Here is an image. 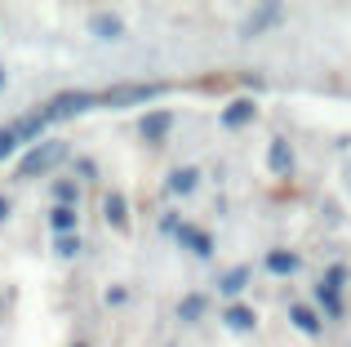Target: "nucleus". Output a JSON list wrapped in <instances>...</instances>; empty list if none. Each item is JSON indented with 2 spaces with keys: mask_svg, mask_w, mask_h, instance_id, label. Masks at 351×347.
Wrapping results in <instances>:
<instances>
[{
  "mask_svg": "<svg viewBox=\"0 0 351 347\" xmlns=\"http://www.w3.org/2000/svg\"><path fill=\"white\" fill-rule=\"evenodd\" d=\"M289 321H293V325H298V330H302V334H307V339H316V334H320V316H316V312H311V307H307V303H293V307H289Z\"/></svg>",
  "mask_w": 351,
  "mask_h": 347,
  "instance_id": "2eb2a0df",
  "label": "nucleus"
},
{
  "mask_svg": "<svg viewBox=\"0 0 351 347\" xmlns=\"http://www.w3.org/2000/svg\"><path fill=\"white\" fill-rule=\"evenodd\" d=\"M14 147H18V134H14V125H5V130H0V160L14 156Z\"/></svg>",
  "mask_w": 351,
  "mask_h": 347,
  "instance_id": "5701e85b",
  "label": "nucleus"
},
{
  "mask_svg": "<svg viewBox=\"0 0 351 347\" xmlns=\"http://www.w3.org/2000/svg\"><path fill=\"white\" fill-rule=\"evenodd\" d=\"M9 218V200H5V191H0V223Z\"/></svg>",
  "mask_w": 351,
  "mask_h": 347,
  "instance_id": "393cba45",
  "label": "nucleus"
},
{
  "mask_svg": "<svg viewBox=\"0 0 351 347\" xmlns=\"http://www.w3.org/2000/svg\"><path fill=\"white\" fill-rule=\"evenodd\" d=\"M53 254H58V259H76V254H80V236L76 232L58 236V241H53Z\"/></svg>",
  "mask_w": 351,
  "mask_h": 347,
  "instance_id": "aec40b11",
  "label": "nucleus"
},
{
  "mask_svg": "<svg viewBox=\"0 0 351 347\" xmlns=\"http://www.w3.org/2000/svg\"><path fill=\"white\" fill-rule=\"evenodd\" d=\"M254 116H258L254 98H236V103H227V107H223V125H227V130H240V125H249Z\"/></svg>",
  "mask_w": 351,
  "mask_h": 347,
  "instance_id": "6e6552de",
  "label": "nucleus"
},
{
  "mask_svg": "<svg viewBox=\"0 0 351 347\" xmlns=\"http://www.w3.org/2000/svg\"><path fill=\"white\" fill-rule=\"evenodd\" d=\"M94 103H98V94H85V89H67V94H58L49 107H40V112H45V121H49V125H58V121H76V116H85Z\"/></svg>",
  "mask_w": 351,
  "mask_h": 347,
  "instance_id": "f257e3e1",
  "label": "nucleus"
},
{
  "mask_svg": "<svg viewBox=\"0 0 351 347\" xmlns=\"http://www.w3.org/2000/svg\"><path fill=\"white\" fill-rule=\"evenodd\" d=\"M49 223H53V232H58V236H67V232H76V223H80V214H76V209H67V205H53V214H49Z\"/></svg>",
  "mask_w": 351,
  "mask_h": 347,
  "instance_id": "f3484780",
  "label": "nucleus"
},
{
  "mask_svg": "<svg viewBox=\"0 0 351 347\" xmlns=\"http://www.w3.org/2000/svg\"><path fill=\"white\" fill-rule=\"evenodd\" d=\"M120 303H125V289H120V285L107 289V307H120Z\"/></svg>",
  "mask_w": 351,
  "mask_h": 347,
  "instance_id": "b1692460",
  "label": "nucleus"
},
{
  "mask_svg": "<svg viewBox=\"0 0 351 347\" xmlns=\"http://www.w3.org/2000/svg\"><path fill=\"white\" fill-rule=\"evenodd\" d=\"M76 347H85V343H76Z\"/></svg>",
  "mask_w": 351,
  "mask_h": 347,
  "instance_id": "bb28decb",
  "label": "nucleus"
},
{
  "mask_svg": "<svg viewBox=\"0 0 351 347\" xmlns=\"http://www.w3.org/2000/svg\"><path fill=\"white\" fill-rule=\"evenodd\" d=\"M156 94H165V85H112L107 94H98V103H107V107H138V103H147V98H156Z\"/></svg>",
  "mask_w": 351,
  "mask_h": 347,
  "instance_id": "7ed1b4c3",
  "label": "nucleus"
},
{
  "mask_svg": "<svg viewBox=\"0 0 351 347\" xmlns=\"http://www.w3.org/2000/svg\"><path fill=\"white\" fill-rule=\"evenodd\" d=\"M0 89H5V62H0Z\"/></svg>",
  "mask_w": 351,
  "mask_h": 347,
  "instance_id": "a878e982",
  "label": "nucleus"
},
{
  "mask_svg": "<svg viewBox=\"0 0 351 347\" xmlns=\"http://www.w3.org/2000/svg\"><path fill=\"white\" fill-rule=\"evenodd\" d=\"M49 130V121H45V112L36 107V112H27V116H18L14 121V134H18V143H36L40 134Z\"/></svg>",
  "mask_w": 351,
  "mask_h": 347,
  "instance_id": "39448f33",
  "label": "nucleus"
},
{
  "mask_svg": "<svg viewBox=\"0 0 351 347\" xmlns=\"http://www.w3.org/2000/svg\"><path fill=\"white\" fill-rule=\"evenodd\" d=\"M280 23V5H258L254 14H249V23H245V36H258V32H267V27H276Z\"/></svg>",
  "mask_w": 351,
  "mask_h": 347,
  "instance_id": "9b49d317",
  "label": "nucleus"
},
{
  "mask_svg": "<svg viewBox=\"0 0 351 347\" xmlns=\"http://www.w3.org/2000/svg\"><path fill=\"white\" fill-rule=\"evenodd\" d=\"M89 32H94L98 40H120V36H125V23H120L116 14H89Z\"/></svg>",
  "mask_w": 351,
  "mask_h": 347,
  "instance_id": "1a4fd4ad",
  "label": "nucleus"
},
{
  "mask_svg": "<svg viewBox=\"0 0 351 347\" xmlns=\"http://www.w3.org/2000/svg\"><path fill=\"white\" fill-rule=\"evenodd\" d=\"M223 321H227V330H236V334H254L258 330V312H254V307H245V303H232L223 312Z\"/></svg>",
  "mask_w": 351,
  "mask_h": 347,
  "instance_id": "423d86ee",
  "label": "nucleus"
},
{
  "mask_svg": "<svg viewBox=\"0 0 351 347\" xmlns=\"http://www.w3.org/2000/svg\"><path fill=\"white\" fill-rule=\"evenodd\" d=\"M178 245L187 254H196V259H214V241H209V232H200V227H191V223H178Z\"/></svg>",
  "mask_w": 351,
  "mask_h": 347,
  "instance_id": "20e7f679",
  "label": "nucleus"
},
{
  "mask_svg": "<svg viewBox=\"0 0 351 347\" xmlns=\"http://www.w3.org/2000/svg\"><path fill=\"white\" fill-rule=\"evenodd\" d=\"M62 156H67V143H62V139H45V143H36V147L23 156V169H18V174H23V178H36V174L53 169Z\"/></svg>",
  "mask_w": 351,
  "mask_h": 347,
  "instance_id": "f03ea898",
  "label": "nucleus"
},
{
  "mask_svg": "<svg viewBox=\"0 0 351 347\" xmlns=\"http://www.w3.org/2000/svg\"><path fill=\"white\" fill-rule=\"evenodd\" d=\"M196 182H200V169L196 165H182V169L169 174V182H165V187H169V196H191V191H196Z\"/></svg>",
  "mask_w": 351,
  "mask_h": 347,
  "instance_id": "9d476101",
  "label": "nucleus"
},
{
  "mask_svg": "<svg viewBox=\"0 0 351 347\" xmlns=\"http://www.w3.org/2000/svg\"><path fill=\"white\" fill-rule=\"evenodd\" d=\"M103 218L116 227V232H129V209H125V196H116V191H112V196L103 200Z\"/></svg>",
  "mask_w": 351,
  "mask_h": 347,
  "instance_id": "4468645a",
  "label": "nucleus"
},
{
  "mask_svg": "<svg viewBox=\"0 0 351 347\" xmlns=\"http://www.w3.org/2000/svg\"><path fill=\"white\" fill-rule=\"evenodd\" d=\"M53 200L67 205V209H76L80 205V182L76 178H58V182H53Z\"/></svg>",
  "mask_w": 351,
  "mask_h": 347,
  "instance_id": "dca6fc26",
  "label": "nucleus"
},
{
  "mask_svg": "<svg viewBox=\"0 0 351 347\" xmlns=\"http://www.w3.org/2000/svg\"><path fill=\"white\" fill-rule=\"evenodd\" d=\"M316 298H320V307H325V316H343V298H338L334 289L320 285V289H316Z\"/></svg>",
  "mask_w": 351,
  "mask_h": 347,
  "instance_id": "412c9836",
  "label": "nucleus"
},
{
  "mask_svg": "<svg viewBox=\"0 0 351 347\" xmlns=\"http://www.w3.org/2000/svg\"><path fill=\"white\" fill-rule=\"evenodd\" d=\"M267 165H271V174H289L293 169V152L285 139H271V147H267Z\"/></svg>",
  "mask_w": 351,
  "mask_h": 347,
  "instance_id": "f8f14e48",
  "label": "nucleus"
},
{
  "mask_svg": "<svg viewBox=\"0 0 351 347\" xmlns=\"http://www.w3.org/2000/svg\"><path fill=\"white\" fill-rule=\"evenodd\" d=\"M205 307H209L205 294H187V298L178 303V316H182V321H200V316H205Z\"/></svg>",
  "mask_w": 351,
  "mask_h": 347,
  "instance_id": "a211bd4d",
  "label": "nucleus"
},
{
  "mask_svg": "<svg viewBox=\"0 0 351 347\" xmlns=\"http://www.w3.org/2000/svg\"><path fill=\"white\" fill-rule=\"evenodd\" d=\"M298 267H302L298 254H289V250H271L267 254V272H271V276H293Z\"/></svg>",
  "mask_w": 351,
  "mask_h": 347,
  "instance_id": "ddd939ff",
  "label": "nucleus"
},
{
  "mask_svg": "<svg viewBox=\"0 0 351 347\" xmlns=\"http://www.w3.org/2000/svg\"><path fill=\"white\" fill-rule=\"evenodd\" d=\"M169 130H173V112H147L143 125H138V134H143V139H152V143H160Z\"/></svg>",
  "mask_w": 351,
  "mask_h": 347,
  "instance_id": "0eeeda50",
  "label": "nucleus"
},
{
  "mask_svg": "<svg viewBox=\"0 0 351 347\" xmlns=\"http://www.w3.org/2000/svg\"><path fill=\"white\" fill-rule=\"evenodd\" d=\"M245 285H249V267H232V272L223 276V285H218V289H223V294L232 298V294H240Z\"/></svg>",
  "mask_w": 351,
  "mask_h": 347,
  "instance_id": "6ab92c4d",
  "label": "nucleus"
},
{
  "mask_svg": "<svg viewBox=\"0 0 351 347\" xmlns=\"http://www.w3.org/2000/svg\"><path fill=\"white\" fill-rule=\"evenodd\" d=\"M347 276H351L347 267H329V272H325V289H334V294H338V289L347 285Z\"/></svg>",
  "mask_w": 351,
  "mask_h": 347,
  "instance_id": "4be33fe9",
  "label": "nucleus"
}]
</instances>
